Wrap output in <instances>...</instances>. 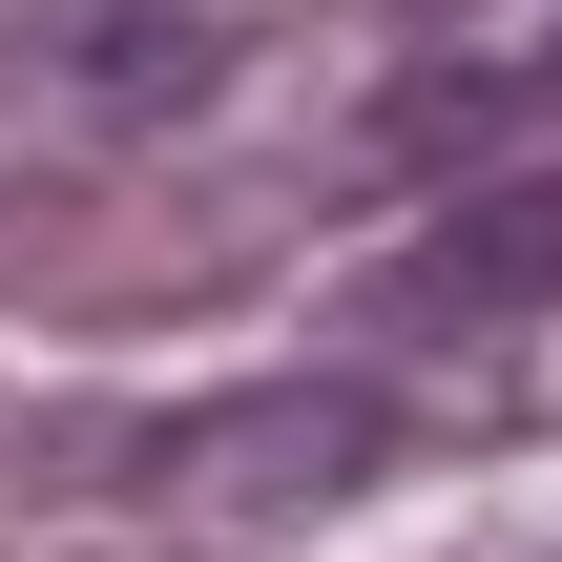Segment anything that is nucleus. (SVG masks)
Returning a JSON list of instances; mask_svg holds the SVG:
<instances>
[{"label":"nucleus","instance_id":"f257e3e1","mask_svg":"<svg viewBox=\"0 0 562 562\" xmlns=\"http://www.w3.org/2000/svg\"><path fill=\"white\" fill-rule=\"evenodd\" d=\"M396 459V396L375 375H292V396H229V417H167V459H83V480H146L188 521H292V501H355Z\"/></svg>","mask_w":562,"mask_h":562},{"label":"nucleus","instance_id":"f03ea898","mask_svg":"<svg viewBox=\"0 0 562 562\" xmlns=\"http://www.w3.org/2000/svg\"><path fill=\"white\" fill-rule=\"evenodd\" d=\"M396 334H480V313H562V167L542 188H480L459 229H417V271L375 292Z\"/></svg>","mask_w":562,"mask_h":562},{"label":"nucleus","instance_id":"7ed1b4c3","mask_svg":"<svg viewBox=\"0 0 562 562\" xmlns=\"http://www.w3.org/2000/svg\"><path fill=\"white\" fill-rule=\"evenodd\" d=\"M0 42H42L104 104H209L229 83V21H167V0H0Z\"/></svg>","mask_w":562,"mask_h":562},{"label":"nucleus","instance_id":"20e7f679","mask_svg":"<svg viewBox=\"0 0 562 562\" xmlns=\"http://www.w3.org/2000/svg\"><path fill=\"white\" fill-rule=\"evenodd\" d=\"M375 21H396V42H459V21H480V0H375Z\"/></svg>","mask_w":562,"mask_h":562},{"label":"nucleus","instance_id":"39448f33","mask_svg":"<svg viewBox=\"0 0 562 562\" xmlns=\"http://www.w3.org/2000/svg\"><path fill=\"white\" fill-rule=\"evenodd\" d=\"M542 83H562V42H542Z\"/></svg>","mask_w":562,"mask_h":562}]
</instances>
